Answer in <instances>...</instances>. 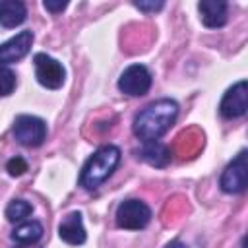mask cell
Segmentation results:
<instances>
[{"label": "cell", "instance_id": "cell-1", "mask_svg": "<svg viewBox=\"0 0 248 248\" xmlns=\"http://www.w3.org/2000/svg\"><path fill=\"white\" fill-rule=\"evenodd\" d=\"M178 116V103L174 99H159L149 103L145 108H141L132 124L134 136L145 141H157L176 120Z\"/></svg>", "mask_w": 248, "mask_h": 248}, {"label": "cell", "instance_id": "cell-2", "mask_svg": "<svg viewBox=\"0 0 248 248\" xmlns=\"http://www.w3.org/2000/svg\"><path fill=\"white\" fill-rule=\"evenodd\" d=\"M120 163V149L112 143L101 145L83 165L79 174V184L85 190H97L118 167Z\"/></svg>", "mask_w": 248, "mask_h": 248}, {"label": "cell", "instance_id": "cell-3", "mask_svg": "<svg viewBox=\"0 0 248 248\" xmlns=\"http://www.w3.org/2000/svg\"><path fill=\"white\" fill-rule=\"evenodd\" d=\"M12 134H14V138H16L17 143H21L25 147H37L46 138V124L39 116L19 114L14 120Z\"/></svg>", "mask_w": 248, "mask_h": 248}, {"label": "cell", "instance_id": "cell-4", "mask_svg": "<svg viewBox=\"0 0 248 248\" xmlns=\"http://www.w3.org/2000/svg\"><path fill=\"white\" fill-rule=\"evenodd\" d=\"M151 221V209L141 200H124L116 207V225L126 231L145 229Z\"/></svg>", "mask_w": 248, "mask_h": 248}, {"label": "cell", "instance_id": "cell-5", "mask_svg": "<svg viewBox=\"0 0 248 248\" xmlns=\"http://www.w3.org/2000/svg\"><path fill=\"white\" fill-rule=\"evenodd\" d=\"M246 149H242L223 170L219 186L227 194H240L248 186V159Z\"/></svg>", "mask_w": 248, "mask_h": 248}, {"label": "cell", "instance_id": "cell-6", "mask_svg": "<svg viewBox=\"0 0 248 248\" xmlns=\"http://www.w3.org/2000/svg\"><path fill=\"white\" fill-rule=\"evenodd\" d=\"M33 62H35V78L43 87H46V89L62 87V83L66 79V70L56 58H52L45 52H39L33 56Z\"/></svg>", "mask_w": 248, "mask_h": 248}, {"label": "cell", "instance_id": "cell-7", "mask_svg": "<svg viewBox=\"0 0 248 248\" xmlns=\"http://www.w3.org/2000/svg\"><path fill=\"white\" fill-rule=\"evenodd\" d=\"M151 72L143 64H132L128 66L120 78H118V89L128 97H141L151 87Z\"/></svg>", "mask_w": 248, "mask_h": 248}, {"label": "cell", "instance_id": "cell-8", "mask_svg": "<svg viewBox=\"0 0 248 248\" xmlns=\"http://www.w3.org/2000/svg\"><path fill=\"white\" fill-rule=\"evenodd\" d=\"M248 110V83L242 79L227 89V93L221 99L219 112L223 118H238L244 116Z\"/></svg>", "mask_w": 248, "mask_h": 248}, {"label": "cell", "instance_id": "cell-9", "mask_svg": "<svg viewBox=\"0 0 248 248\" xmlns=\"http://www.w3.org/2000/svg\"><path fill=\"white\" fill-rule=\"evenodd\" d=\"M31 43H33V33L29 29L25 31H19L16 37H12L10 41L2 43L0 45V66H6V64H14L17 60H21L29 48H31Z\"/></svg>", "mask_w": 248, "mask_h": 248}, {"label": "cell", "instance_id": "cell-10", "mask_svg": "<svg viewBox=\"0 0 248 248\" xmlns=\"http://www.w3.org/2000/svg\"><path fill=\"white\" fill-rule=\"evenodd\" d=\"M58 236L70 244V246H79L85 242L87 234H85V227H83V219L79 211H72L68 213L60 225H58Z\"/></svg>", "mask_w": 248, "mask_h": 248}, {"label": "cell", "instance_id": "cell-11", "mask_svg": "<svg viewBox=\"0 0 248 248\" xmlns=\"http://www.w3.org/2000/svg\"><path fill=\"white\" fill-rule=\"evenodd\" d=\"M198 10H200L202 23L205 27H209V29H217V27H223L227 23V10H229L227 2H221V0H202L198 4Z\"/></svg>", "mask_w": 248, "mask_h": 248}, {"label": "cell", "instance_id": "cell-12", "mask_svg": "<svg viewBox=\"0 0 248 248\" xmlns=\"http://www.w3.org/2000/svg\"><path fill=\"white\" fill-rule=\"evenodd\" d=\"M138 157L143 159L145 163H149L151 167H167L172 159L170 149L161 143V141H145L140 149H138Z\"/></svg>", "mask_w": 248, "mask_h": 248}, {"label": "cell", "instance_id": "cell-13", "mask_svg": "<svg viewBox=\"0 0 248 248\" xmlns=\"http://www.w3.org/2000/svg\"><path fill=\"white\" fill-rule=\"evenodd\" d=\"M27 8L19 0H2L0 2V25L6 29L17 27L25 21Z\"/></svg>", "mask_w": 248, "mask_h": 248}, {"label": "cell", "instance_id": "cell-14", "mask_svg": "<svg viewBox=\"0 0 248 248\" xmlns=\"http://www.w3.org/2000/svg\"><path fill=\"white\" fill-rule=\"evenodd\" d=\"M12 240L21 244V246H33L43 238V225L39 221H25L19 223L14 231H12Z\"/></svg>", "mask_w": 248, "mask_h": 248}, {"label": "cell", "instance_id": "cell-15", "mask_svg": "<svg viewBox=\"0 0 248 248\" xmlns=\"http://www.w3.org/2000/svg\"><path fill=\"white\" fill-rule=\"evenodd\" d=\"M31 211H33V205H31L27 200L16 198V200H12V202L8 203V207H6V219H8L10 223H19V221H23L25 217H29Z\"/></svg>", "mask_w": 248, "mask_h": 248}, {"label": "cell", "instance_id": "cell-16", "mask_svg": "<svg viewBox=\"0 0 248 248\" xmlns=\"http://www.w3.org/2000/svg\"><path fill=\"white\" fill-rule=\"evenodd\" d=\"M14 89H16V74L10 68L0 66V97H8Z\"/></svg>", "mask_w": 248, "mask_h": 248}, {"label": "cell", "instance_id": "cell-17", "mask_svg": "<svg viewBox=\"0 0 248 248\" xmlns=\"http://www.w3.org/2000/svg\"><path fill=\"white\" fill-rule=\"evenodd\" d=\"M6 169H8V172H10L12 176H21V174L27 170V161H25L23 157L16 155V157H12V159L8 161Z\"/></svg>", "mask_w": 248, "mask_h": 248}, {"label": "cell", "instance_id": "cell-18", "mask_svg": "<svg viewBox=\"0 0 248 248\" xmlns=\"http://www.w3.org/2000/svg\"><path fill=\"white\" fill-rule=\"evenodd\" d=\"M134 6L145 14H151V12H159L165 6V2H161V0L159 2H134Z\"/></svg>", "mask_w": 248, "mask_h": 248}, {"label": "cell", "instance_id": "cell-19", "mask_svg": "<svg viewBox=\"0 0 248 248\" xmlns=\"http://www.w3.org/2000/svg\"><path fill=\"white\" fill-rule=\"evenodd\" d=\"M43 6H45V10H48L52 14H58V12H62L68 6V2H50V0H45Z\"/></svg>", "mask_w": 248, "mask_h": 248}, {"label": "cell", "instance_id": "cell-20", "mask_svg": "<svg viewBox=\"0 0 248 248\" xmlns=\"http://www.w3.org/2000/svg\"><path fill=\"white\" fill-rule=\"evenodd\" d=\"M165 248H186V244L180 242V240H172V242H169Z\"/></svg>", "mask_w": 248, "mask_h": 248}, {"label": "cell", "instance_id": "cell-21", "mask_svg": "<svg viewBox=\"0 0 248 248\" xmlns=\"http://www.w3.org/2000/svg\"><path fill=\"white\" fill-rule=\"evenodd\" d=\"M17 248H29V246H21V244H19V246H17Z\"/></svg>", "mask_w": 248, "mask_h": 248}]
</instances>
